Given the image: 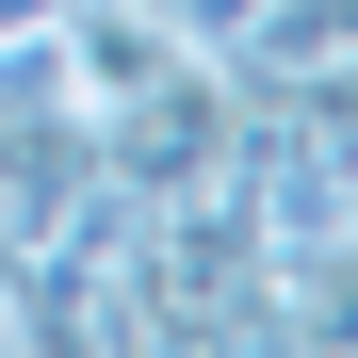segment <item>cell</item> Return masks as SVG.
Wrapping results in <instances>:
<instances>
[{
    "instance_id": "cell-1",
    "label": "cell",
    "mask_w": 358,
    "mask_h": 358,
    "mask_svg": "<svg viewBox=\"0 0 358 358\" xmlns=\"http://www.w3.org/2000/svg\"><path fill=\"white\" fill-rule=\"evenodd\" d=\"M98 179H131V196H212V179H245V98H228L212 49H179L147 98H98Z\"/></svg>"
},
{
    "instance_id": "cell-2",
    "label": "cell",
    "mask_w": 358,
    "mask_h": 358,
    "mask_svg": "<svg viewBox=\"0 0 358 358\" xmlns=\"http://www.w3.org/2000/svg\"><path fill=\"white\" fill-rule=\"evenodd\" d=\"M33 17H66V0H0V33H33Z\"/></svg>"
}]
</instances>
